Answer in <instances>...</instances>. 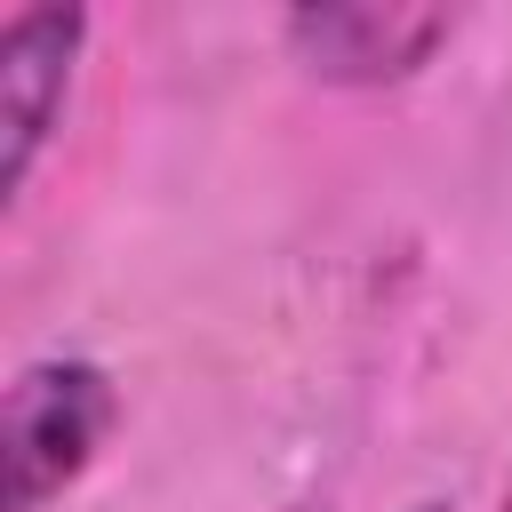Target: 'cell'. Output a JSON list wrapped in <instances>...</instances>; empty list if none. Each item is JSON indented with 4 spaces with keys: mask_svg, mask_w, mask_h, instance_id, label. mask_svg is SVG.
Returning a JSON list of instances; mask_svg holds the SVG:
<instances>
[{
    "mask_svg": "<svg viewBox=\"0 0 512 512\" xmlns=\"http://www.w3.org/2000/svg\"><path fill=\"white\" fill-rule=\"evenodd\" d=\"M504 512H512V480H504Z\"/></svg>",
    "mask_w": 512,
    "mask_h": 512,
    "instance_id": "5b68a950",
    "label": "cell"
},
{
    "mask_svg": "<svg viewBox=\"0 0 512 512\" xmlns=\"http://www.w3.org/2000/svg\"><path fill=\"white\" fill-rule=\"evenodd\" d=\"M88 32H96L88 8H16L0 24V184H8V200L32 184L40 152L64 128Z\"/></svg>",
    "mask_w": 512,
    "mask_h": 512,
    "instance_id": "3957f363",
    "label": "cell"
},
{
    "mask_svg": "<svg viewBox=\"0 0 512 512\" xmlns=\"http://www.w3.org/2000/svg\"><path fill=\"white\" fill-rule=\"evenodd\" d=\"M120 424V384L88 352H40L8 376L0 456H8V512H56L80 472L104 456Z\"/></svg>",
    "mask_w": 512,
    "mask_h": 512,
    "instance_id": "6da1fadb",
    "label": "cell"
},
{
    "mask_svg": "<svg viewBox=\"0 0 512 512\" xmlns=\"http://www.w3.org/2000/svg\"><path fill=\"white\" fill-rule=\"evenodd\" d=\"M408 512H448V504H408Z\"/></svg>",
    "mask_w": 512,
    "mask_h": 512,
    "instance_id": "277c9868",
    "label": "cell"
},
{
    "mask_svg": "<svg viewBox=\"0 0 512 512\" xmlns=\"http://www.w3.org/2000/svg\"><path fill=\"white\" fill-rule=\"evenodd\" d=\"M456 40V8H408V0H328L288 8L280 48L320 88H400Z\"/></svg>",
    "mask_w": 512,
    "mask_h": 512,
    "instance_id": "7a4b0ae2",
    "label": "cell"
}]
</instances>
